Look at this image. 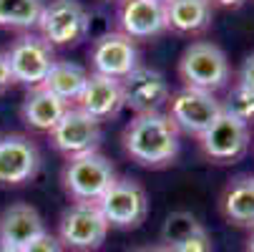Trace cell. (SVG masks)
Returning <instances> with one entry per match:
<instances>
[{
    "label": "cell",
    "mask_w": 254,
    "mask_h": 252,
    "mask_svg": "<svg viewBox=\"0 0 254 252\" xmlns=\"http://www.w3.org/2000/svg\"><path fill=\"white\" fill-rule=\"evenodd\" d=\"M124 149L126 154L143 167H164L171 164L179 154V129L169 114H136L124 129Z\"/></svg>",
    "instance_id": "cell-1"
},
{
    "label": "cell",
    "mask_w": 254,
    "mask_h": 252,
    "mask_svg": "<svg viewBox=\"0 0 254 252\" xmlns=\"http://www.w3.org/2000/svg\"><path fill=\"white\" fill-rule=\"evenodd\" d=\"M179 76L189 88L199 91H219L232 79V66L227 53L209 41H196L187 46V51L179 58Z\"/></svg>",
    "instance_id": "cell-2"
},
{
    "label": "cell",
    "mask_w": 254,
    "mask_h": 252,
    "mask_svg": "<svg viewBox=\"0 0 254 252\" xmlns=\"http://www.w3.org/2000/svg\"><path fill=\"white\" fill-rule=\"evenodd\" d=\"M116 169L103 154L88 152L81 157H70L63 169V187L76 202H98L106 189L116 182Z\"/></svg>",
    "instance_id": "cell-3"
},
{
    "label": "cell",
    "mask_w": 254,
    "mask_h": 252,
    "mask_svg": "<svg viewBox=\"0 0 254 252\" xmlns=\"http://www.w3.org/2000/svg\"><path fill=\"white\" fill-rule=\"evenodd\" d=\"M38 30L51 46H76L91 30V13L81 0H48L38 18Z\"/></svg>",
    "instance_id": "cell-4"
},
{
    "label": "cell",
    "mask_w": 254,
    "mask_h": 252,
    "mask_svg": "<svg viewBox=\"0 0 254 252\" xmlns=\"http://www.w3.org/2000/svg\"><path fill=\"white\" fill-rule=\"evenodd\" d=\"M10 74L15 84H23L28 88L43 86L46 76L51 74V68L56 63L53 46L43 41L38 33H23L13 41L10 51L5 53Z\"/></svg>",
    "instance_id": "cell-5"
},
{
    "label": "cell",
    "mask_w": 254,
    "mask_h": 252,
    "mask_svg": "<svg viewBox=\"0 0 254 252\" xmlns=\"http://www.w3.org/2000/svg\"><path fill=\"white\" fill-rule=\"evenodd\" d=\"M101 214L106 217L108 227L119 230H133L138 227L149 214V197L136 179H116V182L106 189V194L96 202Z\"/></svg>",
    "instance_id": "cell-6"
},
{
    "label": "cell",
    "mask_w": 254,
    "mask_h": 252,
    "mask_svg": "<svg viewBox=\"0 0 254 252\" xmlns=\"http://www.w3.org/2000/svg\"><path fill=\"white\" fill-rule=\"evenodd\" d=\"M108 222L101 214L98 204L93 202H76L70 204L58 225V240L63 247L78 250V252H88V250H98L108 235Z\"/></svg>",
    "instance_id": "cell-7"
},
{
    "label": "cell",
    "mask_w": 254,
    "mask_h": 252,
    "mask_svg": "<svg viewBox=\"0 0 254 252\" xmlns=\"http://www.w3.org/2000/svg\"><path fill=\"white\" fill-rule=\"evenodd\" d=\"M222 114H224L222 101L209 91L184 86L179 93H174L169 98V116L176 124V129L184 134H191L196 139Z\"/></svg>",
    "instance_id": "cell-8"
},
{
    "label": "cell",
    "mask_w": 254,
    "mask_h": 252,
    "mask_svg": "<svg viewBox=\"0 0 254 252\" xmlns=\"http://www.w3.org/2000/svg\"><path fill=\"white\" fill-rule=\"evenodd\" d=\"M101 121H96L93 116H88L86 111H81L78 106L63 114V119L56 124V129L51 131V141L53 147L70 157H81L88 152H96L98 144H101Z\"/></svg>",
    "instance_id": "cell-9"
},
{
    "label": "cell",
    "mask_w": 254,
    "mask_h": 252,
    "mask_svg": "<svg viewBox=\"0 0 254 252\" xmlns=\"http://www.w3.org/2000/svg\"><path fill=\"white\" fill-rule=\"evenodd\" d=\"M121 86H124V103L136 114L161 111V106L169 103L171 98L166 76L149 66H136L126 79H121Z\"/></svg>",
    "instance_id": "cell-10"
},
{
    "label": "cell",
    "mask_w": 254,
    "mask_h": 252,
    "mask_svg": "<svg viewBox=\"0 0 254 252\" xmlns=\"http://www.w3.org/2000/svg\"><path fill=\"white\" fill-rule=\"evenodd\" d=\"M91 63L93 74L121 81L138 66V48L124 33H103L91 46Z\"/></svg>",
    "instance_id": "cell-11"
},
{
    "label": "cell",
    "mask_w": 254,
    "mask_h": 252,
    "mask_svg": "<svg viewBox=\"0 0 254 252\" xmlns=\"http://www.w3.org/2000/svg\"><path fill=\"white\" fill-rule=\"evenodd\" d=\"M249 141V126L229 114H222L199 136V147L211 162H234L247 154Z\"/></svg>",
    "instance_id": "cell-12"
},
{
    "label": "cell",
    "mask_w": 254,
    "mask_h": 252,
    "mask_svg": "<svg viewBox=\"0 0 254 252\" xmlns=\"http://www.w3.org/2000/svg\"><path fill=\"white\" fill-rule=\"evenodd\" d=\"M41 167L38 147L23 134H8L0 139V184H23L35 176Z\"/></svg>",
    "instance_id": "cell-13"
},
{
    "label": "cell",
    "mask_w": 254,
    "mask_h": 252,
    "mask_svg": "<svg viewBox=\"0 0 254 252\" xmlns=\"http://www.w3.org/2000/svg\"><path fill=\"white\" fill-rule=\"evenodd\" d=\"M119 25L121 33L131 41H146L169 30L166 8L159 0H121L119 8Z\"/></svg>",
    "instance_id": "cell-14"
},
{
    "label": "cell",
    "mask_w": 254,
    "mask_h": 252,
    "mask_svg": "<svg viewBox=\"0 0 254 252\" xmlns=\"http://www.w3.org/2000/svg\"><path fill=\"white\" fill-rule=\"evenodd\" d=\"M76 103L81 111H86L96 121H108V119L119 116L121 109L126 106L124 103V86L119 79L91 74Z\"/></svg>",
    "instance_id": "cell-15"
},
{
    "label": "cell",
    "mask_w": 254,
    "mask_h": 252,
    "mask_svg": "<svg viewBox=\"0 0 254 252\" xmlns=\"http://www.w3.org/2000/svg\"><path fill=\"white\" fill-rule=\"evenodd\" d=\"M41 232H46L43 217L38 214V209L25 204V202L10 204L8 209H3V214H0V242L3 245L25 247Z\"/></svg>",
    "instance_id": "cell-16"
},
{
    "label": "cell",
    "mask_w": 254,
    "mask_h": 252,
    "mask_svg": "<svg viewBox=\"0 0 254 252\" xmlns=\"http://www.w3.org/2000/svg\"><path fill=\"white\" fill-rule=\"evenodd\" d=\"M65 111H68V103L61 101L56 93H51V91L43 88V86L30 88L28 96H25V101H23V109H20L23 121H25L30 129H35V131H48V134L56 129V124L63 119Z\"/></svg>",
    "instance_id": "cell-17"
},
{
    "label": "cell",
    "mask_w": 254,
    "mask_h": 252,
    "mask_svg": "<svg viewBox=\"0 0 254 252\" xmlns=\"http://www.w3.org/2000/svg\"><path fill=\"white\" fill-rule=\"evenodd\" d=\"M166 23L176 33H201L211 25L214 8L209 0H166Z\"/></svg>",
    "instance_id": "cell-18"
},
{
    "label": "cell",
    "mask_w": 254,
    "mask_h": 252,
    "mask_svg": "<svg viewBox=\"0 0 254 252\" xmlns=\"http://www.w3.org/2000/svg\"><path fill=\"white\" fill-rule=\"evenodd\" d=\"M224 217L237 227L254 230V176H237L222 197Z\"/></svg>",
    "instance_id": "cell-19"
},
{
    "label": "cell",
    "mask_w": 254,
    "mask_h": 252,
    "mask_svg": "<svg viewBox=\"0 0 254 252\" xmlns=\"http://www.w3.org/2000/svg\"><path fill=\"white\" fill-rule=\"evenodd\" d=\"M88 81V71L73 61H56L51 74L43 81V88H48L51 93H56L61 101H65L68 106L78 101L83 86Z\"/></svg>",
    "instance_id": "cell-20"
},
{
    "label": "cell",
    "mask_w": 254,
    "mask_h": 252,
    "mask_svg": "<svg viewBox=\"0 0 254 252\" xmlns=\"http://www.w3.org/2000/svg\"><path fill=\"white\" fill-rule=\"evenodd\" d=\"M43 13V0H0V25L30 30L38 28V18Z\"/></svg>",
    "instance_id": "cell-21"
},
{
    "label": "cell",
    "mask_w": 254,
    "mask_h": 252,
    "mask_svg": "<svg viewBox=\"0 0 254 252\" xmlns=\"http://www.w3.org/2000/svg\"><path fill=\"white\" fill-rule=\"evenodd\" d=\"M196 230H201V222L194 217L191 212H184V209H179V212H171L169 217L164 220V227H161V245L166 247H176L181 245L187 237H191Z\"/></svg>",
    "instance_id": "cell-22"
},
{
    "label": "cell",
    "mask_w": 254,
    "mask_h": 252,
    "mask_svg": "<svg viewBox=\"0 0 254 252\" xmlns=\"http://www.w3.org/2000/svg\"><path fill=\"white\" fill-rule=\"evenodd\" d=\"M222 109H224V114L234 116L237 121H242V124H247V126L254 124V91H249V88L234 84V86L229 88L224 103H222Z\"/></svg>",
    "instance_id": "cell-23"
},
{
    "label": "cell",
    "mask_w": 254,
    "mask_h": 252,
    "mask_svg": "<svg viewBox=\"0 0 254 252\" xmlns=\"http://www.w3.org/2000/svg\"><path fill=\"white\" fill-rule=\"evenodd\" d=\"M174 252H211V237H209V232L201 227V230H196L191 237H187L181 245H176Z\"/></svg>",
    "instance_id": "cell-24"
},
{
    "label": "cell",
    "mask_w": 254,
    "mask_h": 252,
    "mask_svg": "<svg viewBox=\"0 0 254 252\" xmlns=\"http://www.w3.org/2000/svg\"><path fill=\"white\" fill-rule=\"evenodd\" d=\"M23 252H63V245H61V240H58L56 235L41 232L38 237H33V240L23 247Z\"/></svg>",
    "instance_id": "cell-25"
},
{
    "label": "cell",
    "mask_w": 254,
    "mask_h": 252,
    "mask_svg": "<svg viewBox=\"0 0 254 252\" xmlns=\"http://www.w3.org/2000/svg\"><path fill=\"white\" fill-rule=\"evenodd\" d=\"M237 84L244 86V88H249V91H254V53L244 58V63L239 68V81Z\"/></svg>",
    "instance_id": "cell-26"
},
{
    "label": "cell",
    "mask_w": 254,
    "mask_h": 252,
    "mask_svg": "<svg viewBox=\"0 0 254 252\" xmlns=\"http://www.w3.org/2000/svg\"><path fill=\"white\" fill-rule=\"evenodd\" d=\"M10 84H15V81H13V74H10L8 58H5V53H0V93H3Z\"/></svg>",
    "instance_id": "cell-27"
},
{
    "label": "cell",
    "mask_w": 254,
    "mask_h": 252,
    "mask_svg": "<svg viewBox=\"0 0 254 252\" xmlns=\"http://www.w3.org/2000/svg\"><path fill=\"white\" fill-rule=\"evenodd\" d=\"M131 252H174V250L166 247V245H149V247H136Z\"/></svg>",
    "instance_id": "cell-28"
},
{
    "label": "cell",
    "mask_w": 254,
    "mask_h": 252,
    "mask_svg": "<svg viewBox=\"0 0 254 252\" xmlns=\"http://www.w3.org/2000/svg\"><path fill=\"white\" fill-rule=\"evenodd\" d=\"M209 3H211V5L216 3V5H227V8H234V5H242L244 0H209Z\"/></svg>",
    "instance_id": "cell-29"
},
{
    "label": "cell",
    "mask_w": 254,
    "mask_h": 252,
    "mask_svg": "<svg viewBox=\"0 0 254 252\" xmlns=\"http://www.w3.org/2000/svg\"><path fill=\"white\" fill-rule=\"evenodd\" d=\"M0 252H23V247H13V245H3V242H0Z\"/></svg>",
    "instance_id": "cell-30"
},
{
    "label": "cell",
    "mask_w": 254,
    "mask_h": 252,
    "mask_svg": "<svg viewBox=\"0 0 254 252\" xmlns=\"http://www.w3.org/2000/svg\"><path fill=\"white\" fill-rule=\"evenodd\" d=\"M247 252H254V232H252V237H249V242H247Z\"/></svg>",
    "instance_id": "cell-31"
},
{
    "label": "cell",
    "mask_w": 254,
    "mask_h": 252,
    "mask_svg": "<svg viewBox=\"0 0 254 252\" xmlns=\"http://www.w3.org/2000/svg\"><path fill=\"white\" fill-rule=\"evenodd\" d=\"M159 3H166V0H159Z\"/></svg>",
    "instance_id": "cell-32"
}]
</instances>
